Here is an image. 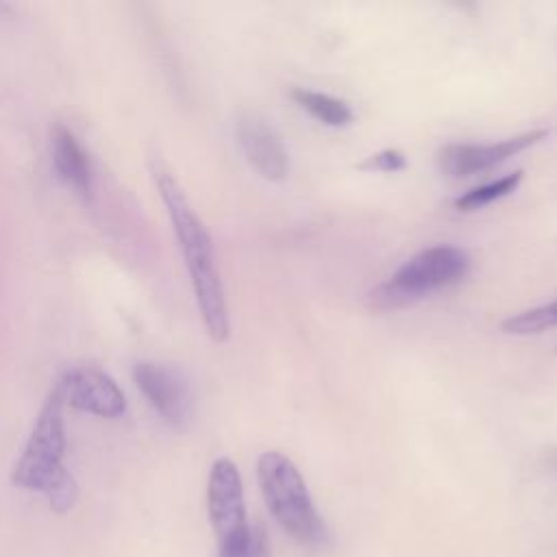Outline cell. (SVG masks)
Masks as SVG:
<instances>
[{"instance_id":"cell-9","label":"cell","mask_w":557,"mask_h":557,"mask_svg":"<svg viewBox=\"0 0 557 557\" xmlns=\"http://www.w3.org/2000/svg\"><path fill=\"white\" fill-rule=\"evenodd\" d=\"M235 139L250 168L268 181L289 174V154L276 128L255 111H242L235 120Z\"/></svg>"},{"instance_id":"cell-2","label":"cell","mask_w":557,"mask_h":557,"mask_svg":"<svg viewBox=\"0 0 557 557\" xmlns=\"http://www.w3.org/2000/svg\"><path fill=\"white\" fill-rule=\"evenodd\" d=\"M65 426L63 405L50 389L26 446L11 472V483L26 492H39L57 513H67L78 500V485L63 463Z\"/></svg>"},{"instance_id":"cell-10","label":"cell","mask_w":557,"mask_h":557,"mask_svg":"<svg viewBox=\"0 0 557 557\" xmlns=\"http://www.w3.org/2000/svg\"><path fill=\"white\" fill-rule=\"evenodd\" d=\"M50 161L57 176L83 200L94 198V168L91 159L76 139V135L65 126H54L50 133Z\"/></svg>"},{"instance_id":"cell-3","label":"cell","mask_w":557,"mask_h":557,"mask_svg":"<svg viewBox=\"0 0 557 557\" xmlns=\"http://www.w3.org/2000/svg\"><path fill=\"white\" fill-rule=\"evenodd\" d=\"M257 479L270 513L296 544L318 553L331 546L329 527L318 513L300 470L287 455L263 453L257 459Z\"/></svg>"},{"instance_id":"cell-16","label":"cell","mask_w":557,"mask_h":557,"mask_svg":"<svg viewBox=\"0 0 557 557\" xmlns=\"http://www.w3.org/2000/svg\"><path fill=\"white\" fill-rule=\"evenodd\" d=\"M546 468L557 474V448H550V450L546 453Z\"/></svg>"},{"instance_id":"cell-8","label":"cell","mask_w":557,"mask_h":557,"mask_svg":"<svg viewBox=\"0 0 557 557\" xmlns=\"http://www.w3.org/2000/svg\"><path fill=\"white\" fill-rule=\"evenodd\" d=\"M548 135L546 128L527 131L492 144H446L437 150V170L448 178H466L487 172L518 152L540 144Z\"/></svg>"},{"instance_id":"cell-11","label":"cell","mask_w":557,"mask_h":557,"mask_svg":"<svg viewBox=\"0 0 557 557\" xmlns=\"http://www.w3.org/2000/svg\"><path fill=\"white\" fill-rule=\"evenodd\" d=\"M289 96L302 111H307L313 120H318L326 126L342 128V126H348L355 117L350 104L342 98H335V96H329L322 91H313V89H305V87H294L289 91Z\"/></svg>"},{"instance_id":"cell-15","label":"cell","mask_w":557,"mask_h":557,"mask_svg":"<svg viewBox=\"0 0 557 557\" xmlns=\"http://www.w3.org/2000/svg\"><path fill=\"white\" fill-rule=\"evenodd\" d=\"M359 170H368V172H387V174H394V172H400L407 168V159L400 150L396 148H385V150H379L374 154H370L368 159H363L359 165Z\"/></svg>"},{"instance_id":"cell-13","label":"cell","mask_w":557,"mask_h":557,"mask_svg":"<svg viewBox=\"0 0 557 557\" xmlns=\"http://www.w3.org/2000/svg\"><path fill=\"white\" fill-rule=\"evenodd\" d=\"M557 326V300L513 313L500 322V331L507 335H537Z\"/></svg>"},{"instance_id":"cell-6","label":"cell","mask_w":557,"mask_h":557,"mask_svg":"<svg viewBox=\"0 0 557 557\" xmlns=\"http://www.w3.org/2000/svg\"><path fill=\"white\" fill-rule=\"evenodd\" d=\"M133 383L157 416L172 429H183L194 413V394L183 370L159 361H137Z\"/></svg>"},{"instance_id":"cell-7","label":"cell","mask_w":557,"mask_h":557,"mask_svg":"<svg viewBox=\"0 0 557 557\" xmlns=\"http://www.w3.org/2000/svg\"><path fill=\"white\" fill-rule=\"evenodd\" d=\"M63 407L98 418L117 420L126 413V396L120 385L96 366H70L52 387Z\"/></svg>"},{"instance_id":"cell-4","label":"cell","mask_w":557,"mask_h":557,"mask_svg":"<svg viewBox=\"0 0 557 557\" xmlns=\"http://www.w3.org/2000/svg\"><path fill=\"white\" fill-rule=\"evenodd\" d=\"M470 265V255L459 246H429L409 257L392 276H387L368 294L370 307L379 311H389L413 305L466 278Z\"/></svg>"},{"instance_id":"cell-12","label":"cell","mask_w":557,"mask_h":557,"mask_svg":"<svg viewBox=\"0 0 557 557\" xmlns=\"http://www.w3.org/2000/svg\"><path fill=\"white\" fill-rule=\"evenodd\" d=\"M522 176L524 172L522 170H516L511 174H505L496 181H490L485 185H479V187H472L470 191L461 194L455 198V209L457 211H463V213H470V211H476V209H483L505 196H509L511 191L518 189V185L522 183Z\"/></svg>"},{"instance_id":"cell-14","label":"cell","mask_w":557,"mask_h":557,"mask_svg":"<svg viewBox=\"0 0 557 557\" xmlns=\"http://www.w3.org/2000/svg\"><path fill=\"white\" fill-rule=\"evenodd\" d=\"M218 557H270L268 533L261 524H250L244 540L228 548H220Z\"/></svg>"},{"instance_id":"cell-5","label":"cell","mask_w":557,"mask_h":557,"mask_svg":"<svg viewBox=\"0 0 557 557\" xmlns=\"http://www.w3.org/2000/svg\"><path fill=\"white\" fill-rule=\"evenodd\" d=\"M207 509L218 540V550L246 537L250 524L246 520L244 485L237 466L228 457H218L209 470Z\"/></svg>"},{"instance_id":"cell-1","label":"cell","mask_w":557,"mask_h":557,"mask_svg":"<svg viewBox=\"0 0 557 557\" xmlns=\"http://www.w3.org/2000/svg\"><path fill=\"white\" fill-rule=\"evenodd\" d=\"M150 172L159 189V196L163 200V207L168 211L174 237L178 242V250L183 255L189 281L194 287L202 324L213 342H226L231 335L228 305H226L222 276L218 270L213 239L205 222L198 218V213L189 205L176 176L161 161H152Z\"/></svg>"}]
</instances>
